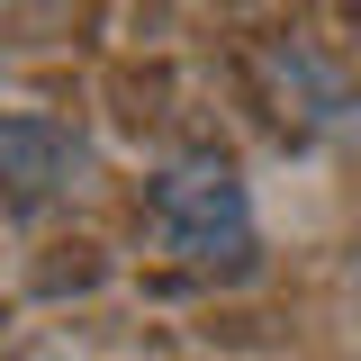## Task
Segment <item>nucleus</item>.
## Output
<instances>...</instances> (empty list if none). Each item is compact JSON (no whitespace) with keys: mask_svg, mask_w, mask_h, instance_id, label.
I'll use <instances>...</instances> for the list:
<instances>
[{"mask_svg":"<svg viewBox=\"0 0 361 361\" xmlns=\"http://www.w3.org/2000/svg\"><path fill=\"white\" fill-rule=\"evenodd\" d=\"M0 163H18V190L45 199V190H63V172H73L82 154H73L54 127H37V118H0Z\"/></svg>","mask_w":361,"mask_h":361,"instance_id":"2","label":"nucleus"},{"mask_svg":"<svg viewBox=\"0 0 361 361\" xmlns=\"http://www.w3.org/2000/svg\"><path fill=\"white\" fill-rule=\"evenodd\" d=\"M145 226H154V244L190 271H217V262H244L253 253V208H244V180L235 163L217 154H190L172 172L154 180V199H145Z\"/></svg>","mask_w":361,"mask_h":361,"instance_id":"1","label":"nucleus"}]
</instances>
